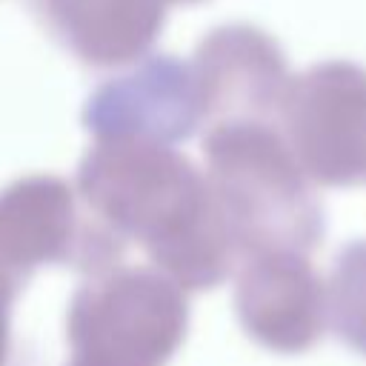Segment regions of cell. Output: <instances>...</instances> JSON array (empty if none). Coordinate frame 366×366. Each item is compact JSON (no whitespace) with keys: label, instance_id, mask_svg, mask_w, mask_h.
<instances>
[]
</instances>
